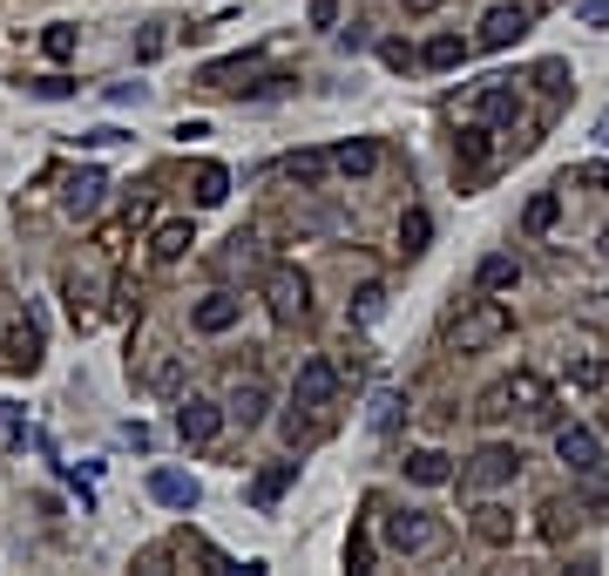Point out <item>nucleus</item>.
<instances>
[{
	"mask_svg": "<svg viewBox=\"0 0 609 576\" xmlns=\"http://www.w3.org/2000/svg\"><path fill=\"white\" fill-rule=\"evenodd\" d=\"M380 543H386L393 556H426V549L448 543V529L433 523L426 509H393V516H380Z\"/></svg>",
	"mask_w": 609,
	"mask_h": 576,
	"instance_id": "f257e3e1",
	"label": "nucleus"
},
{
	"mask_svg": "<svg viewBox=\"0 0 609 576\" xmlns=\"http://www.w3.org/2000/svg\"><path fill=\"white\" fill-rule=\"evenodd\" d=\"M508 333H514V312H508L501 299H474V305L454 319L448 340H454L461 353H481V346H494V340H508Z\"/></svg>",
	"mask_w": 609,
	"mask_h": 576,
	"instance_id": "f03ea898",
	"label": "nucleus"
},
{
	"mask_svg": "<svg viewBox=\"0 0 609 576\" xmlns=\"http://www.w3.org/2000/svg\"><path fill=\"white\" fill-rule=\"evenodd\" d=\"M265 312H272L278 325H298V319L312 312V279H305L298 265H272V272H265Z\"/></svg>",
	"mask_w": 609,
	"mask_h": 576,
	"instance_id": "7ed1b4c3",
	"label": "nucleus"
},
{
	"mask_svg": "<svg viewBox=\"0 0 609 576\" xmlns=\"http://www.w3.org/2000/svg\"><path fill=\"white\" fill-rule=\"evenodd\" d=\"M338 367L325 360V353H312V360H298V373H292V407H312V414H318V407H332L338 400Z\"/></svg>",
	"mask_w": 609,
	"mask_h": 576,
	"instance_id": "20e7f679",
	"label": "nucleus"
},
{
	"mask_svg": "<svg viewBox=\"0 0 609 576\" xmlns=\"http://www.w3.org/2000/svg\"><path fill=\"white\" fill-rule=\"evenodd\" d=\"M556 461L569 468V475H602V435L596 428H582V421H569V428H556Z\"/></svg>",
	"mask_w": 609,
	"mask_h": 576,
	"instance_id": "39448f33",
	"label": "nucleus"
},
{
	"mask_svg": "<svg viewBox=\"0 0 609 576\" xmlns=\"http://www.w3.org/2000/svg\"><path fill=\"white\" fill-rule=\"evenodd\" d=\"M508 400H514V414H529V421H542V428H562V421H556V400H549V380H542V373L514 367V373H508Z\"/></svg>",
	"mask_w": 609,
	"mask_h": 576,
	"instance_id": "423d86ee",
	"label": "nucleus"
},
{
	"mask_svg": "<svg viewBox=\"0 0 609 576\" xmlns=\"http://www.w3.org/2000/svg\"><path fill=\"white\" fill-rule=\"evenodd\" d=\"M529 28H536V8H521V0H501V8L481 14V35H474V41H481V48H514Z\"/></svg>",
	"mask_w": 609,
	"mask_h": 576,
	"instance_id": "0eeeda50",
	"label": "nucleus"
},
{
	"mask_svg": "<svg viewBox=\"0 0 609 576\" xmlns=\"http://www.w3.org/2000/svg\"><path fill=\"white\" fill-rule=\"evenodd\" d=\"M224 421H230V414H224V400H197V393L177 400V435H184L190 448H210V441L224 435Z\"/></svg>",
	"mask_w": 609,
	"mask_h": 576,
	"instance_id": "6e6552de",
	"label": "nucleus"
},
{
	"mask_svg": "<svg viewBox=\"0 0 609 576\" xmlns=\"http://www.w3.org/2000/svg\"><path fill=\"white\" fill-rule=\"evenodd\" d=\"M514 475H521V448H501V441H488V448L461 468V481H468V488H508Z\"/></svg>",
	"mask_w": 609,
	"mask_h": 576,
	"instance_id": "1a4fd4ad",
	"label": "nucleus"
},
{
	"mask_svg": "<svg viewBox=\"0 0 609 576\" xmlns=\"http://www.w3.org/2000/svg\"><path fill=\"white\" fill-rule=\"evenodd\" d=\"M224 414H230L237 428H265V421H272V387H265V380H237V387L224 393Z\"/></svg>",
	"mask_w": 609,
	"mask_h": 576,
	"instance_id": "9d476101",
	"label": "nucleus"
},
{
	"mask_svg": "<svg viewBox=\"0 0 609 576\" xmlns=\"http://www.w3.org/2000/svg\"><path fill=\"white\" fill-rule=\"evenodd\" d=\"M474 116L481 123H501V129H514L521 123V96H514V81H481V89H474Z\"/></svg>",
	"mask_w": 609,
	"mask_h": 576,
	"instance_id": "9b49d317",
	"label": "nucleus"
},
{
	"mask_svg": "<svg viewBox=\"0 0 609 576\" xmlns=\"http://www.w3.org/2000/svg\"><path fill=\"white\" fill-rule=\"evenodd\" d=\"M244 319V299H230V292H210V299H197L190 305V325L204 340H217V333H230V325Z\"/></svg>",
	"mask_w": 609,
	"mask_h": 576,
	"instance_id": "f8f14e48",
	"label": "nucleus"
},
{
	"mask_svg": "<svg viewBox=\"0 0 609 576\" xmlns=\"http://www.w3.org/2000/svg\"><path fill=\"white\" fill-rule=\"evenodd\" d=\"M190 244H197L190 217H163V224L149 231V258H156V265H177V258H190Z\"/></svg>",
	"mask_w": 609,
	"mask_h": 576,
	"instance_id": "ddd939ff",
	"label": "nucleus"
},
{
	"mask_svg": "<svg viewBox=\"0 0 609 576\" xmlns=\"http://www.w3.org/2000/svg\"><path fill=\"white\" fill-rule=\"evenodd\" d=\"M102 191H109L102 170H75V177L61 184V211H68V217H96V211H102Z\"/></svg>",
	"mask_w": 609,
	"mask_h": 576,
	"instance_id": "4468645a",
	"label": "nucleus"
},
{
	"mask_svg": "<svg viewBox=\"0 0 609 576\" xmlns=\"http://www.w3.org/2000/svg\"><path fill=\"white\" fill-rule=\"evenodd\" d=\"M41 346H48L41 325H35V319H14V325H8V346H0V353H8L14 373H35V367H41Z\"/></svg>",
	"mask_w": 609,
	"mask_h": 576,
	"instance_id": "2eb2a0df",
	"label": "nucleus"
},
{
	"mask_svg": "<svg viewBox=\"0 0 609 576\" xmlns=\"http://www.w3.org/2000/svg\"><path fill=\"white\" fill-rule=\"evenodd\" d=\"M400 468H406L413 488H448V481H454V455H441V448H413Z\"/></svg>",
	"mask_w": 609,
	"mask_h": 576,
	"instance_id": "dca6fc26",
	"label": "nucleus"
},
{
	"mask_svg": "<svg viewBox=\"0 0 609 576\" xmlns=\"http://www.w3.org/2000/svg\"><path fill=\"white\" fill-rule=\"evenodd\" d=\"M332 170H338V177H373V170H380V143H373V136L338 143V149H332Z\"/></svg>",
	"mask_w": 609,
	"mask_h": 576,
	"instance_id": "f3484780",
	"label": "nucleus"
},
{
	"mask_svg": "<svg viewBox=\"0 0 609 576\" xmlns=\"http://www.w3.org/2000/svg\"><path fill=\"white\" fill-rule=\"evenodd\" d=\"M278 177H292V184H305V191H318V184L332 177V156H325V149H292V156L278 163Z\"/></svg>",
	"mask_w": 609,
	"mask_h": 576,
	"instance_id": "a211bd4d",
	"label": "nucleus"
},
{
	"mask_svg": "<svg viewBox=\"0 0 609 576\" xmlns=\"http://www.w3.org/2000/svg\"><path fill=\"white\" fill-rule=\"evenodd\" d=\"M149 496L169 502V509H197V481L177 475V468H156V475H149Z\"/></svg>",
	"mask_w": 609,
	"mask_h": 576,
	"instance_id": "6ab92c4d",
	"label": "nucleus"
},
{
	"mask_svg": "<svg viewBox=\"0 0 609 576\" xmlns=\"http://www.w3.org/2000/svg\"><path fill=\"white\" fill-rule=\"evenodd\" d=\"M474 536H481L488 549H508V543H514V516H508L501 502H481V509H474Z\"/></svg>",
	"mask_w": 609,
	"mask_h": 576,
	"instance_id": "aec40b11",
	"label": "nucleus"
},
{
	"mask_svg": "<svg viewBox=\"0 0 609 576\" xmlns=\"http://www.w3.org/2000/svg\"><path fill=\"white\" fill-rule=\"evenodd\" d=\"M292 481H298V461H278V468H265V475L251 481V502H257V509H272V502L285 496Z\"/></svg>",
	"mask_w": 609,
	"mask_h": 576,
	"instance_id": "412c9836",
	"label": "nucleus"
},
{
	"mask_svg": "<svg viewBox=\"0 0 609 576\" xmlns=\"http://www.w3.org/2000/svg\"><path fill=\"white\" fill-rule=\"evenodd\" d=\"M556 217H562V197H556V191H536L529 204H521V231H529V237L556 231Z\"/></svg>",
	"mask_w": 609,
	"mask_h": 576,
	"instance_id": "4be33fe9",
	"label": "nucleus"
},
{
	"mask_svg": "<svg viewBox=\"0 0 609 576\" xmlns=\"http://www.w3.org/2000/svg\"><path fill=\"white\" fill-rule=\"evenodd\" d=\"M230 197V170L224 163H197V211H217Z\"/></svg>",
	"mask_w": 609,
	"mask_h": 576,
	"instance_id": "5701e85b",
	"label": "nucleus"
},
{
	"mask_svg": "<svg viewBox=\"0 0 609 576\" xmlns=\"http://www.w3.org/2000/svg\"><path fill=\"white\" fill-rule=\"evenodd\" d=\"M529 81H536V89H542L549 102H562V96L576 89V75H569V61H556V55H549V61H536V75H529Z\"/></svg>",
	"mask_w": 609,
	"mask_h": 576,
	"instance_id": "b1692460",
	"label": "nucleus"
},
{
	"mask_svg": "<svg viewBox=\"0 0 609 576\" xmlns=\"http://www.w3.org/2000/svg\"><path fill=\"white\" fill-rule=\"evenodd\" d=\"M514 279H521V265H514L508 252L481 258V272H474V285H481V292H514Z\"/></svg>",
	"mask_w": 609,
	"mask_h": 576,
	"instance_id": "393cba45",
	"label": "nucleus"
},
{
	"mask_svg": "<svg viewBox=\"0 0 609 576\" xmlns=\"http://www.w3.org/2000/svg\"><path fill=\"white\" fill-rule=\"evenodd\" d=\"M454 156H461V170H488V123H468L454 136Z\"/></svg>",
	"mask_w": 609,
	"mask_h": 576,
	"instance_id": "a878e982",
	"label": "nucleus"
},
{
	"mask_svg": "<svg viewBox=\"0 0 609 576\" xmlns=\"http://www.w3.org/2000/svg\"><path fill=\"white\" fill-rule=\"evenodd\" d=\"M96 299H102L96 279H68V312H75V325H96V312H102Z\"/></svg>",
	"mask_w": 609,
	"mask_h": 576,
	"instance_id": "bb28decb",
	"label": "nucleus"
},
{
	"mask_svg": "<svg viewBox=\"0 0 609 576\" xmlns=\"http://www.w3.org/2000/svg\"><path fill=\"white\" fill-rule=\"evenodd\" d=\"M420 61H426V68H461V61H468V41H461V35H433V41L420 48Z\"/></svg>",
	"mask_w": 609,
	"mask_h": 576,
	"instance_id": "cd10ccee",
	"label": "nucleus"
},
{
	"mask_svg": "<svg viewBox=\"0 0 609 576\" xmlns=\"http://www.w3.org/2000/svg\"><path fill=\"white\" fill-rule=\"evenodd\" d=\"M278 435H285V448H312V441H318V421H312V407H298V414H285V421H278Z\"/></svg>",
	"mask_w": 609,
	"mask_h": 576,
	"instance_id": "c85d7f7f",
	"label": "nucleus"
},
{
	"mask_svg": "<svg viewBox=\"0 0 609 576\" xmlns=\"http://www.w3.org/2000/svg\"><path fill=\"white\" fill-rule=\"evenodd\" d=\"M542 536L549 543H569L576 536V509L569 502H542Z\"/></svg>",
	"mask_w": 609,
	"mask_h": 576,
	"instance_id": "c756f323",
	"label": "nucleus"
},
{
	"mask_svg": "<svg viewBox=\"0 0 609 576\" xmlns=\"http://www.w3.org/2000/svg\"><path fill=\"white\" fill-rule=\"evenodd\" d=\"M569 380H576V387H582V393H596V387H602V380H609V360H602V353H582V360H576V367H569Z\"/></svg>",
	"mask_w": 609,
	"mask_h": 576,
	"instance_id": "7c9ffc66",
	"label": "nucleus"
},
{
	"mask_svg": "<svg viewBox=\"0 0 609 576\" xmlns=\"http://www.w3.org/2000/svg\"><path fill=\"white\" fill-rule=\"evenodd\" d=\"M224 272H257V237H251V231H237V237H230Z\"/></svg>",
	"mask_w": 609,
	"mask_h": 576,
	"instance_id": "2f4dec72",
	"label": "nucleus"
},
{
	"mask_svg": "<svg viewBox=\"0 0 609 576\" xmlns=\"http://www.w3.org/2000/svg\"><path fill=\"white\" fill-rule=\"evenodd\" d=\"M426 237H433V217L426 211H406L400 217V244H406V252H426Z\"/></svg>",
	"mask_w": 609,
	"mask_h": 576,
	"instance_id": "473e14b6",
	"label": "nucleus"
},
{
	"mask_svg": "<svg viewBox=\"0 0 609 576\" xmlns=\"http://www.w3.org/2000/svg\"><path fill=\"white\" fill-rule=\"evenodd\" d=\"M149 387H156V393H177V387H184V360H177V353H163V360L149 367Z\"/></svg>",
	"mask_w": 609,
	"mask_h": 576,
	"instance_id": "72a5a7b5",
	"label": "nucleus"
},
{
	"mask_svg": "<svg viewBox=\"0 0 609 576\" xmlns=\"http://www.w3.org/2000/svg\"><path fill=\"white\" fill-rule=\"evenodd\" d=\"M474 414H481V421H508V414H514V400H508V380H494V387L481 393V407H474Z\"/></svg>",
	"mask_w": 609,
	"mask_h": 576,
	"instance_id": "f704fd0d",
	"label": "nucleus"
},
{
	"mask_svg": "<svg viewBox=\"0 0 609 576\" xmlns=\"http://www.w3.org/2000/svg\"><path fill=\"white\" fill-rule=\"evenodd\" d=\"M41 48H48L55 61H68V55H75V28H68V21H55V28L41 35Z\"/></svg>",
	"mask_w": 609,
	"mask_h": 576,
	"instance_id": "c9c22d12",
	"label": "nucleus"
},
{
	"mask_svg": "<svg viewBox=\"0 0 609 576\" xmlns=\"http://www.w3.org/2000/svg\"><path fill=\"white\" fill-rule=\"evenodd\" d=\"M400 407H406L400 393H380V400H373V428H380V435H386V428H400Z\"/></svg>",
	"mask_w": 609,
	"mask_h": 576,
	"instance_id": "e433bc0d",
	"label": "nucleus"
},
{
	"mask_svg": "<svg viewBox=\"0 0 609 576\" xmlns=\"http://www.w3.org/2000/svg\"><path fill=\"white\" fill-rule=\"evenodd\" d=\"M163 48H169V35H163V28H143V35H136V55H143V61H156Z\"/></svg>",
	"mask_w": 609,
	"mask_h": 576,
	"instance_id": "4c0bfd02",
	"label": "nucleus"
},
{
	"mask_svg": "<svg viewBox=\"0 0 609 576\" xmlns=\"http://www.w3.org/2000/svg\"><path fill=\"white\" fill-rule=\"evenodd\" d=\"M380 305H386V292H380V285H360V299H353V312H360V319H380Z\"/></svg>",
	"mask_w": 609,
	"mask_h": 576,
	"instance_id": "58836bf2",
	"label": "nucleus"
},
{
	"mask_svg": "<svg viewBox=\"0 0 609 576\" xmlns=\"http://www.w3.org/2000/svg\"><path fill=\"white\" fill-rule=\"evenodd\" d=\"M28 89H35L41 102H61V96H68V81H61V75H41V81H28Z\"/></svg>",
	"mask_w": 609,
	"mask_h": 576,
	"instance_id": "ea45409f",
	"label": "nucleus"
},
{
	"mask_svg": "<svg viewBox=\"0 0 609 576\" xmlns=\"http://www.w3.org/2000/svg\"><path fill=\"white\" fill-rule=\"evenodd\" d=\"M312 28H338V0H312Z\"/></svg>",
	"mask_w": 609,
	"mask_h": 576,
	"instance_id": "a19ab883",
	"label": "nucleus"
},
{
	"mask_svg": "<svg viewBox=\"0 0 609 576\" xmlns=\"http://www.w3.org/2000/svg\"><path fill=\"white\" fill-rule=\"evenodd\" d=\"M345 556H353V569H373V543L366 536H353V549H345Z\"/></svg>",
	"mask_w": 609,
	"mask_h": 576,
	"instance_id": "79ce46f5",
	"label": "nucleus"
},
{
	"mask_svg": "<svg viewBox=\"0 0 609 576\" xmlns=\"http://www.w3.org/2000/svg\"><path fill=\"white\" fill-rule=\"evenodd\" d=\"M380 61H386V68H406L413 55H406V41H386V48H380Z\"/></svg>",
	"mask_w": 609,
	"mask_h": 576,
	"instance_id": "37998d69",
	"label": "nucleus"
},
{
	"mask_svg": "<svg viewBox=\"0 0 609 576\" xmlns=\"http://www.w3.org/2000/svg\"><path fill=\"white\" fill-rule=\"evenodd\" d=\"M582 21H589V28H609V0H589V8H582Z\"/></svg>",
	"mask_w": 609,
	"mask_h": 576,
	"instance_id": "c03bdc74",
	"label": "nucleus"
},
{
	"mask_svg": "<svg viewBox=\"0 0 609 576\" xmlns=\"http://www.w3.org/2000/svg\"><path fill=\"white\" fill-rule=\"evenodd\" d=\"M406 14H433V8H448V0H400Z\"/></svg>",
	"mask_w": 609,
	"mask_h": 576,
	"instance_id": "a18cd8bd",
	"label": "nucleus"
},
{
	"mask_svg": "<svg viewBox=\"0 0 609 576\" xmlns=\"http://www.w3.org/2000/svg\"><path fill=\"white\" fill-rule=\"evenodd\" d=\"M596 143H602V149H609V109H602V116H596Z\"/></svg>",
	"mask_w": 609,
	"mask_h": 576,
	"instance_id": "49530a36",
	"label": "nucleus"
}]
</instances>
